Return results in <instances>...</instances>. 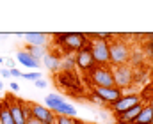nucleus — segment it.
<instances>
[{
	"label": "nucleus",
	"mask_w": 153,
	"mask_h": 124,
	"mask_svg": "<svg viewBox=\"0 0 153 124\" xmlns=\"http://www.w3.org/2000/svg\"><path fill=\"white\" fill-rule=\"evenodd\" d=\"M55 44L64 51V55H73L87 44V36L82 32H61L53 34Z\"/></svg>",
	"instance_id": "1"
},
{
	"label": "nucleus",
	"mask_w": 153,
	"mask_h": 124,
	"mask_svg": "<svg viewBox=\"0 0 153 124\" xmlns=\"http://www.w3.org/2000/svg\"><path fill=\"white\" fill-rule=\"evenodd\" d=\"M130 50L132 48H130L128 41H121L119 37L109 41V62H111V66H125V64H128Z\"/></svg>",
	"instance_id": "2"
},
{
	"label": "nucleus",
	"mask_w": 153,
	"mask_h": 124,
	"mask_svg": "<svg viewBox=\"0 0 153 124\" xmlns=\"http://www.w3.org/2000/svg\"><path fill=\"white\" fill-rule=\"evenodd\" d=\"M5 99H7V105H9V112H11L13 123L14 124H27V121L32 117L30 115V103L22 101V99H16L13 96H5Z\"/></svg>",
	"instance_id": "3"
},
{
	"label": "nucleus",
	"mask_w": 153,
	"mask_h": 124,
	"mask_svg": "<svg viewBox=\"0 0 153 124\" xmlns=\"http://www.w3.org/2000/svg\"><path fill=\"white\" fill-rule=\"evenodd\" d=\"M87 78L93 87H114L111 66H94L91 71H87Z\"/></svg>",
	"instance_id": "4"
},
{
	"label": "nucleus",
	"mask_w": 153,
	"mask_h": 124,
	"mask_svg": "<svg viewBox=\"0 0 153 124\" xmlns=\"http://www.w3.org/2000/svg\"><path fill=\"white\" fill-rule=\"evenodd\" d=\"M112 69V78H114V87L125 90L134 85V68L130 64L125 66H111Z\"/></svg>",
	"instance_id": "5"
},
{
	"label": "nucleus",
	"mask_w": 153,
	"mask_h": 124,
	"mask_svg": "<svg viewBox=\"0 0 153 124\" xmlns=\"http://www.w3.org/2000/svg\"><path fill=\"white\" fill-rule=\"evenodd\" d=\"M94 64L96 66H111L109 62V43L100 41V39H87Z\"/></svg>",
	"instance_id": "6"
},
{
	"label": "nucleus",
	"mask_w": 153,
	"mask_h": 124,
	"mask_svg": "<svg viewBox=\"0 0 153 124\" xmlns=\"http://www.w3.org/2000/svg\"><path fill=\"white\" fill-rule=\"evenodd\" d=\"M93 96L100 99V103H107V105H112L117 99L123 98V90L117 89V87H93Z\"/></svg>",
	"instance_id": "7"
},
{
	"label": "nucleus",
	"mask_w": 153,
	"mask_h": 124,
	"mask_svg": "<svg viewBox=\"0 0 153 124\" xmlns=\"http://www.w3.org/2000/svg\"><path fill=\"white\" fill-rule=\"evenodd\" d=\"M75 55V66L78 69H82V71H91L96 64H94V59H93V53H91V48H89V43L82 48V50H78Z\"/></svg>",
	"instance_id": "8"
},
{
	"label": "nucleus",
	"mask_w": 153,
	"mask_h": 124,
	"mask_svg": "<svg viewBox=\"0 0 153 124\" xmlns=\"http://www.w3.org/2000/svg\"><path fill=\"white\" fill-rule=\"evenodd\" d=\"M139 103H143V101H141V96H137V94H128V96H123L121 99H117L116 103H112L111 108H112V112H114L116 115H119V114H123V112L134 108V106L139 105Z\"/></svg>",
	"instance_id": "9"
},
{
	"label": "nucleus",
	"mask_w": 153,
	"mask_h": 124,
	"mask_svg": "<svg viewBox=\"0 0 153 124\" xmlns=\"http://www.w3.org/2000/svg\"><path fill=\"white\" fill-rule=\"evenodd\" d=\"M30 115L43 124H55V114L52 110H48L45 105L30 103Z\"/></svg>",
	"instance_id": "10"
},
{
	"label": "nucleus",
	"mask_w": 153,
	"mask_h": 124,
	"mask_svg": "<svg viewBox=\"0 0 153 124\" xmlns=\"http://www.w3.org/2000/svg\"><path fill=\"white\" fill-rule=\"evenodd\" d=\"M141 110H143V103H139V105H135L134 108H130V110H126V112L116 115V123L117 124H134Z\"/></svg>",
	"instance_id": "11"
},
{
	"label": "nucleus",
	"mask_w": 153,
	"mask_h": 124,
	"mask_svg": "<svg viewBox=\"0 0 153 124\" xmlns=\"http://www.w3.org/2000/svg\"><path fill=\"white\" fill-rule=\"evenodd\" d=\"M55 82L57 85H62V87H68V89H73V87H78V78L73 71H62L61 75L55 76Z\"/></svg>",
	"instance_id": "12"
},
{
	"label": "nucleus",
	"mask_w": 153,
	"mask_h": 124,
	"mask_svg": "<svg viewBox=\"0 0 153 124\" xmlns=\"http://www.w3.org/2000/svg\"><path fill=\"white\" fill-rule=\"evenodd\" d=\"M61 59H62V57H59V55H55V53L48 51V53L41 59V62L45 64V68H46L48 71L57 73V71H61Z\"/></svg>",
	"instance_id": "13"
},
{
	"label": "nucleus",
	"mask_w": 153,
	"mask_h": 124,
	"mask_svg": "<svg viewBox=\"0 0 153 124\" xmlns=\"http://www.w3.org/2000/svg\"><path fill=\"white\" fill-rule=\"evenodd\" d=\"M16 59H18V62H20L22 66H25V68H29V69H39V68H41V62L36 60L32 55H29L25 50L18 51V53H16Z\"/></svg>",
	"instance_id": "14"
},
{
	"label": "nucleus",
	"mask_w": 153,
	"mask_h": 124,
	"mask_svg": "<svg viewBox=\"0 0 153 124\" xmlns=\"http://www.w3.org/2000/svg\"><path fill=\"white\" fill-rule=\"evenodd\" d=\"M25 39H27L29 46H46L50 37H48V34H43V32H27Z\"/></svg>",
	"instance_id": "15"
},
{
	"label": "nucleus",
	"mask_w": 153,
	"mask_h": 124,
	"mask_svg": "<svg viewBox=\"0 0 153 124\" xmlns=\"http://www.w3.org/2000/svg\"><path fill=\"white\" fill-rule=\"evenodd\" d=\"M152 121H153V110L148 105L143 103V110L139 112V115H137L134 124H152Z\"/></svg>",
	"instance_id": "16"
},
{
	"label": "nucleus",
	"mask_w": 153,
	"mask_h": 124,
	"mask_svg": "<svg viewBox=\"0 0 153 124\" xmlns=\"http://www.w3.org/2000/svg\"><path fill=\"white\" fill-rule=\"evenodd\" d=\"M53 114L55 115H64V117H76V108L73 105H70V103H61L55 110H53Z\"/></svg>",
	"instance_id": "17"
},
{
	"label": "nucleus",
	"mask_w": 153,
	"mask_h": 124,
	"mask_svg": "<svg viewBox=\"0 0 153 124\" xmlns=\"http://www.w3.org/2000/svg\"><path fill=\"white\" fill-rule=\"evenodd\" d=\"M0 124H14L13 123V117H11V112H9V105H7V99H0Z\"/></svg>",
	"instance_id": "18"
},
{
	"label": "nucleus",
	"mask_w": 153,
	"mask_h": 124,
	"mask_svg": "<svg viewBox=\"0 0 153 124\" xmlns=\"http://www.w3.org/2000/svg\"><path fill=\"white\" fill-rule=\"evenodd\" d=\"M25 51L29 53V55H32L36 60H39L41 62V59L48 53V50H46V46H29L27 44V48H25Z\"/></svg>",
	"instance_id": "19"
},
{
	"label": "nucleus",
	"mask_w": 153,
	"mask_h": 124,
	"mask_svg": "<svg viewBox=\"0 0 153 124\" xmlns=\"http://www.w3.org/2000/svg\"><path fill=\"white\" fill-rule=\"evenodd\" d=\"M45 103H46V108L53 112L61 103H64V99H62L61 96H57V94H48V96H46V99H45Z\"/></svg>",
	"instance_id": "20"
},
{
	"label": "nucleus",
	"mask_w": 153,
	"mask_h": 124,
	"mask_svg": "<svg viewBox=\"0 0 153 124\" xmlns=\"http://www.w3.org/2000/svg\"><path fill=\"white\" fill-rule=\"evenodd\" d=\"M132 66H141L144 62V51L143 50H130V60Z\"/></svg>",
	"instance_id": "21"
},
{
	"label": "nucleus",
	"mask_w": 153,
	"mask_h": 124,
	"mask_svg": "<svg viewBox=\"0 0 153 124\" xmlns=\"http://www.w3.org/2000/svg\"><path fill=\"white\" fill-rule=\"evenodd\" d=\"M61 69L62 71H73L75 69V55H64L61 59Z\"/></svg>",
	"instance_id": "22"
},
{
	"label": "nucleus",
	"mask_w": 153,
	"mask_h": 124,
	"mask_svg": "<svg viewBox=\"0 0 153 124\" xmlns=\"http://www.w3.org/2000/svg\"><path fill=\"white\" fill-rule=\"evenodd\" d=\"M55 124H84L76 117H64V115H55Z\"/></svg>",
	"instance_id": "23"
},
{
	"label": "nucleus",
	"mask_w": 153,
	"mask_h": 124,
	"mask_svg": "<svg viewBox=\"0 0 153 124\" xmlns=\"http://www.w3.org/2000/svg\"><path fill=\"white\" fill-rule=\"evenodd\" d=\"M148 76V71L144 69H134V83H144Z\"/></svg>",
	"instance_id": "24"
},
{
	"label": "nucleus",
	"mask_w": 153,
	"mask_h": 124,
	"mask_svg": "<svg viewBox=\"0 0 153 124\" xmlns=\"http://www.w3.org/2000/svg\"><path fill=\"white\" fill-rule=\"evenodd\" d=\"M22 78H25V80H30V82H36L41 78V73L38 71H29V73H22Z\"/></svg>",
	"instance_id": "25"
},
{
	"label": "nucleus",
	"mask_w": 153,
	"mask_h": 124,
	"mask_svg": "<svg viewBox=\"0 0 153 124\" xmlns=\"http://www.w3.org/2000/svg\"><path fill=\"white\" fill-rule=\"evenodd\" d=\"M34 85H36L38 89H45V87H46V80H45V78H39V80L34 82Z\"/></svg>",
	"instance_id": "26"
},
{
	"label": "nucleus",
	"mask_w": 153,
	"mask_h": 124,
	"mask_svg": "<svg viewBox=\"0 0 153 124\" xmlns=\"http://www.w3.org/2000/svg\"><path fill=\"white\" fill-rule=\"evenodd\" d=\"M9 75H11V76H14V78H20V76H22V71H20V69H16V68H13V69H9Z\"/></svg>",
	"instance_id": "27"
},
{
	"label": "nucleus",
	"mask_w": 153,
	"mask_h": 124,
	"mask_svg": "<svg viewBox=\"0 0 153 124\" xmlns=\"http://www.w3.org/2000/svg\"><path fill=\"white\" fill-rule=\"evenodd\" d=\"M146 51H148V55L153 59V43L148 41V44H146Z\"/></svg>",
	"instance_id": "28"
},
{
	"label": "nucleus",
	"mask_w": 153,
	"mask_h": 124,
	"mask_svg": "<svg viewBox=\"0 0 153 124\" xmlns=\"http://www.w3.org/2000/svg\"><path fill=\"white\" fill-rule=\"evenodd\" d=\"M11 90H13V92H18V90H20V85H18L16 82H13L11 83Z\"/></svg>",
	"instance_id": "29"
},
{
	"label": "nucleus",
	"mask_w": 153,
	"mask_h": 124,
	"mask_svg": "<svg viewBox=\"0 0 153 124\" xmlns=\"http://www.w3.org/2000/svg\"><path fill=\"white\" fill-rule=\"evenodd\" d=\"M0 73H2V78H9L11 75H9V69H0Z\"/></svg>",
	"instance_id": "30"
},
{
	"label": "nucleus",
	"mask_w": 153,
	"mask_h": 124,
	"mask_svg": "<svg viewBox=\"0 0 153 124\" xmlns=\"http://www.w3.org/2000/svg\"><path fill=\"white\" fill-rule=\"evenodd\" d=\"M27 124H43V123H39L38 119H34V117H30V119L27 121Z\"/></svg>",
	"instance_id": "31"
},
{
	"label": "nucleus",
	"mask_w": 153,
	"mask_h": 124,
	"mask_svg": "<svg viewBox=\"0 0 153 124\" xmlns=\"http://www.w3.org/2000/svg\"><path fill=\"white\" fill-rule=\"evenodd\" d=\"M5 64L9 66V69H13V68H14V62H13L11 59H7V60H5Z\"/></svg>",
	"instance_id": "32"
},
{
	"label": "nucleus",
	"mask_w": 153,
	"mask_h": 124,
	"mask_svg": "<svg viewBox=\"0 0 153 124\" xmlns=\"http://www.w3.org/2000/svg\"><path fill=\"white\" fill-rule=\"evenodd\" d=\"M148 106H150V108L153 110V94L150 96V103H148Z\"/></svg>",
	"instance_id": "33"
},
{
	"label": "nucleus",
	"mask_w": 153,
	"mask_h": 124,
	"mask_svg": "<svg viewBox=\"0 0 153 124\" xmlns=\"http://www.w3.org/2000/svg\"><path fill=\"white\" fill-rule=\"evenodd\" d=\"M146 37H148V39H152V43H153V32H152V34H146Z\"/></svg>",
	"instance_id": "34"
},
{
	"label": "nucleus",
	"mask_w": 153,
	"mask_h": 124,
	"mask_svg": "<svg viewBox=\"0 0 153 124\" xmlns=\"http://www.w3.org/2000/svg\"><path fill=\"white\" fill-rule=\"evenodd\" d=\"M0 90H2V82H0Z\"/></svg>",
	"instance_id": "35"
},
{
	"label": "nucleus",
	"mask_w": 153,
	"mask_h": 124,
	"mask_svg": "<svg viewBox=\"0 0 153 124\" xmlns=\"http://www.w3.org/2000/svg\"><path fill=\"white\" fill-rule=\"evenodd\" d=\"M152 124H153V121H152Z\"/></svg>",
	"instance_id": "36"
},
{
	"label": "nucleus",
	"mask_w": 153,
	"mask_h": 124,
	"mask_svg": "<svg viewBox=\"0 0 153 124\" xmlns=\"http://www.w3.org/2000/svg\"><path fill=\"white\" fill-rule=\"evenodd\" d=\"M93 124H94V123H93Z\"/></svg>",
	"instance_id": "37"
},
{
	"label": "nucleus",
	"mask_w": 153,
	"mask_h": 124,
	"mask_svg": "<svg viewBox=\"0 0 153 124\" xmlns=\"http://www.w3.org/2000/svg\"><path fill=\"white\" fill-rule=\"evenodd\" d=\"M84 124H85V123H84Z\"/></svg>",
	"instance_id": "38"
}]
</instances>
